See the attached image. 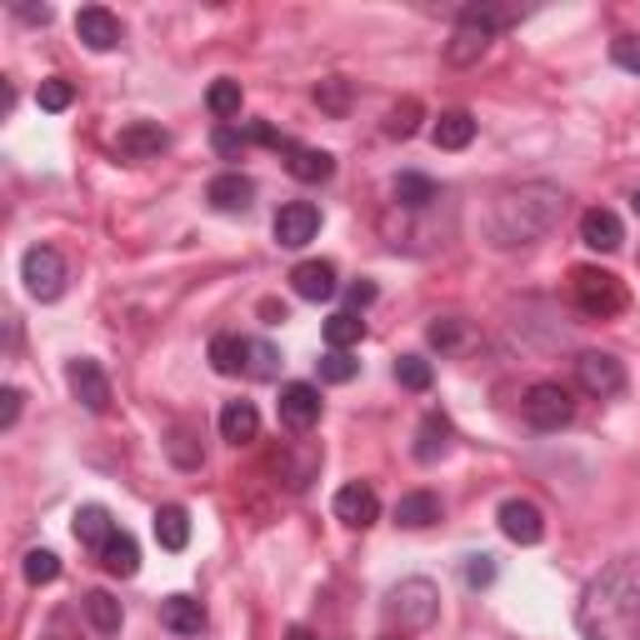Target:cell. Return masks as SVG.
Segmentation results:
<instances>
[{
  "instance_id": "6da1fadb",
  "label": "cell",
  "mask_w": 640,
  "mask_h": 640,
  "mask_svg": "<svg viewBox=\"0 0 640 640\" xmlns=\"http://www.w3.org/2000/svg\"><path fill=\"white\" fill-rule=\"evenodd\" d=\"M566 216V190L556 180H520L490 196L486 216H480V236L490 250H520L546 240Z\"/></svg>"
},
{
  "instance_id": "7a4b0ae2",
  "label": "cell",
  "mask_w": 640,
  "mask_h": 640,
  "mask_svg": "<svg viewBox=\"0 0 640 640\" xmlns=\"http://www.w3.org/2000/svg\"><path fill=\"white\" fill-rule=\"evenodd\" d=\"M576 620L586 640H640V560H616L590 580Z\"/></svg>"
},
{
  "instance_id": "3957f363",
  "label": "cell",
  "mask_w": 640,
  "mask_h": 640,
  "mask_svg": "<svg viewBox=\"0 0 640 640\" xmlns=\"http://www.w3.org/2000/svg\"><path fill=\"white\" fill-rule=\"evenodd\" d=\"M506 20H510V10L486 6V0H480V6H466L456 20V30H450V40H446V60L450 66H476V60L490 50V40L500 36Z\"/></svg>"
},
{
  "instance_id": "277c9868",
  "label": "cell",
  "mask_w": 640,
  "mask_h": 640,
  "mask_svg": "<svg viewBox=\"0 0 640 640\" xmlns=\"http://www.w3.org/2000/svg\"><path fill=\"white\" fill-rule=\"evenodd\" d=\"M570 300H576V310L586 320H610L626 310V286H620V276H610L600 266H576L570 270Z\"/></svg>"
},
{
  "instance_id": "5b68a950",
  "label": "cell",
  "mask_w": 640,
  "mask_h": 640,
  "mask_svg": "<svg viewBox=\"0 0 640 640\" xmlns=\"http://www.w3.org/2000/svg\"><path fill=\"white\" fill-rule=\"evenodd\" d=\"M520 416H526L530 430H560L576 416V400H570V390L560 386V380H536V386L520 396Z\"/></svg>"
},
{
  "instance_id": "8992f818",
  "label": "cell",
  "mask_w": 640,
  "mask_h": 640,
  "mask_svg": "<svg viewBox=\"0 0 640 640\" xmlns=\"http://www.w3.org/2000/svg\"><path fill=\"white\" fill-rule=\"evenodd\" d=\"M386 610H390V620H400V630H426V626H436V616H440V590L420 576L400 580V586L390 590Z\"/></svg>"
},
{
  "instance_id": "52a82bcc",
  "label": "cell",
  "mask_w": 640,
  "mask_h": 640,
  "mask_svg": "<svg viewBox=\"0 0 640 640\" xmlns=\"http://www.w3.org/2000/svg\"><path fill=\"white\" fill-rule=\"evenodd\" d=\"M20 280H26V290L36 300H60L66 296V256H60L56 246H30L26 256H20Z\"/></svg>"
},
{
  "instance_id": "ba28073f",
  "label": "cell",
  "mask_w": 640,
  "mask_h": 640,
  "mask_svg": "<svg viewBox=\"0 0 640 640\" xmlns=\"http://www.w3.org/2000/svg\"><path fill=\"white\" fill-rule=\"evenodd\" d=\"M576 386L586 396H620L626 390V366H620L610 350H580L576 356Z\"/></svg>"
},
{
  "instance_id": "9c48e42d",
  "label": "cell",
  "mask_w": 640,
  "mask_h": 640,
  "mask_svg": "<svg viewBox=\"0 0 640 640\" xmlns=\"http://www.w3.org/2000/svg\"><path fill=\"white\" fill-rule=\"evenodd\" d=\"M66 380H70V396H76L90 416H106V410H110V376L100 370V360H90V356L70 360Z\"/></svg>"
},
{
  "instance_id": "30bf717a",
  "label": "cell",
  "mask_w": 640,
  "mask_h": 640,
  "mask_svg": "<svg viewBox=\"0 0 640 640\" xmlns=\"http://www.w3.org/2000/svg\"><path fill=\"white\" fill-rule=\"evenodd\" d=\"M496 520H500V530H506V540H516V546H540V540H546V516H540V506L526 496L500 500Z\"/></svg>"
},
{
  "instance_id": "8fae6325",
  "label": "cell",
  "mask_w": 640,
  "mask_h": 640,
  "mask_svg": "<svg viewBox=\"0 0 640 640\" xmlns=\"http://www.w3.org/2000/svg\"><path fill=\"white\" fill-rule=\"evenodd\" d=\"M336 520L350 530H366L380 520V496L376 486H366V480H350V486L336 490Z\"/></svg>"
},
{
  "instance_id": "7c38bea8",
  "label": "cell",
  "mask_w": 640,
  "mask_h": 640,
  "mask_svg": "<svg viewBox=\"0 0 640 640\" xmlns=\"http://www.w3.org/2000/svg\"><path fill=\"white\" fill-rule=\"evenodd\" d=\"M316 230H320V210L310 200H290V206L276 210V246L300 250L316 240Z\"/></svg>"
},
{
  "instance_id": "4fadbf2b",
  "label": "cell",
  "mask_w": 640,
  "mask_h": 640,
  "mask_svg": "<svg viewBox=\"0 0 640 640\" xmlns=\"http://www.w3.org/2000/svg\"><path fill=\"white\" fill-rule=\"evenodd\" d=\"M166 146H170V136H166V126H156V120H130V126L116 136L120 160H156Z\"/></svg>"
},
{
  "instance_id": "5bb4252c",
  "label": "cell",
  "mask_w": 640,
  "mask_h": 640,
  "mask_svg": "<svg viewBox=\"0 0 640 640\" xmlns=\"http://www.w3.org/2000/svg\"><path fill=\"white\" fill-rule=\"evenodd\" d=\"M76 36L86 50H116L126 30H120V16H110L106 6H86L76 10Z\"/></svg>"
},
{
  "instance_id": "9a60e30c",
  "label": "cell",
  "mask_w": 640,
  "mask_h": 640,
  "mask_svg": "<svg viewBox=\"0 0 640 640\" xmlns=\"http://www.w3.org/2000/svg\"><path fill=\"white\" fill-rule=\"evenodd\" d=\"M320 420V390L306 386V380H290L280 386V426L290 430H310Z\"/></svg>"
},
{
  "instance_id": "2e32d148",
  "label": "cell",
  "mask_w": 640,
  "mask_h": 640,
  "mask_svg": "<svg viewBox=\"0 0 640 640\" xmlns=\"http://www.w3.org/2000/svg\"><path fill=\"white\" fill-rule=\"evenodd\" d=\"M580 240H586L590 250H600V256H610V250H620V240H626V226H620L616 210L590 206L586 216H580Z\"/></svg>"
},
{
  "instance_id": "e0dca14e",
  "label": "cell",
  "mask_w": 640,
  "mask_h": 640,
  "mask_svg": "<svg viewBox=\"0 0 640 640\" xmlns=\"http://www.w3.org/2000/svg\"><path fill=\"white\" fill-rule=\"evenodd\" d=\"M206 200L216 210H226V216H240V210H250V200H256V180L240 176V170H226V176H216L206 186Z\"/></svg>"
},
{
  "instance_id": "ac0fdd59",
  "label": "cell",
  "mask_w": 640,
  "mask_h": 640,
  "mask_svg": "<svg viewBox=\"0 0 640 640\" xmlns=\"http://www.w3.org/2000/svg\"><path fill=\"white\" fill-rule=\"evenodd\" d=\"M290 286H296L300 300H330L336 296V266L330 260H300L296 270H290Z\"/></svg>"
},
{
  "instance_id": "d6986e66",
  "label": "cell",
  "mask_w": 640,
  "mask_h": 640,
  "mask_svg": "<svg viewBox=\"0 0 640 640\" xmlns=\"http://www.w3.org/2000/svg\"><path fill=\"white\" fill-rule=\"evenodd\" d=\"M160 626L170 636H200L206 630V606L196 596H166L160 600Z\"/></svg>"
},
{
  "instance_id": "ffe728a7",
  "label": "cell",
  "mask_w": 640,
  "mask_h": 640,
  "mask_svg": "<svg viewBox=\"0 0 640 640\" xmlns=\"http://www.w3.org/2000/svg\"><path fill=\"white\" fill-rule=\"evenodd\" d=\"M440 516H446V506H440L436 490H406V496L396 500V526H406V530H426V526H436Z\"/></svg>"
},
{
  "instance_id": "44dd1931",
  "label": "cell",
  "mask_w": 640,
  "mask_h": 640,
  "mask_svg": "<svg viewBox=\"0 0 640 640\" xmlns=\"http://www.w3.org/2000/svg\"><path fill=\"white\" fill-rule=\"evenodd\" d=\"M256 436H260V410L250 406V400H226V406H220V440L250 446Z\"/></svg>"
},
{
  "instance_id": "7402d4cb",
  "label": "cell",
  "mask_w": 640,
  "mask_h": 640,
  "mask_svg": "<svg viewBox=\"0 0 640 640\" xmlns=\"http://www.w3.org/2000/svg\"><path fill=\"white\" fill-rule=\"evenodd\" d=\"M286 170L300 180V186H320V180L336 176V160H330V150H316V146H290V150H286Z\"/></svg>"
},
{
  "instance_id": "603a6c76",
  "label": "cell",
  "mask_w": 640,
  "mask_h": 640,
  "mask_svg": "<svg viewBox=\"0 0 640 640\" xmlns=\"http://www.w3.org/2000/svg\"><path fill=\"white\" fill-rule=\"evenodd\" d=\"M450 440H456V430H450V420L440 416V410H430V416L420 420V430H416V446H410V450H416V460H420V466H436V460L450 450Z\"/></svg>"
},
{
  "instance_id": "cb8c5ba5",
  "label": "cell",
  "mask_w": 640,
  "mask_h": 640,
  "mask_svg": "<svg viewBox=\"0 0 640 640\" xmlns=\"http://www.w3.org/2000/svg\"><path fill=\"white\" fill-rule=\"evenodd\" d=\"M430 140H436V150H466L476 140V116L470 110H440V120L430 126Z\"/></svg>"
},
{
  "instance_id": "d4e9b609",
  "label": "cell",
  "mask_w": 640,
  "mask_h": 640,
  "mask_svg": "<svg viewBox=\"0 0 640 640\" xmlns=\"http://www.w3.org/2000/svg\"><path fill=\"white\" fill-rule=\"evenodd\" d=\"M390 196H396L400 210H426L440 200V186L430 176H416V170H406V176L390 180Z\"/></svg>"
},
{
  "instance_id": "484cf974",
  "label": "cell",
  "mask_w": 640,
  "mask_h": 640,
  "mask_svg": "<svg viewBox=\"0 0 640 640\" xmlns=\"http://www.w3.org/2000/svg\"><path fill=\"white\" fill-rule=\"evenodd\" d=\"M246 356H250V340L230 336V330L206 346V360H210V370H216V376H240V370H246Z\"/></svg>"
},
{
  "instance_id": "4316f807",
  "label": "cell",
  "mask_w": 640,
  "mask_h": 640,
  "mask_svg": "<svg viewBox=\"0 0 640 640\" xmlns=\"http://www.w3.org/2000/svg\"><path fill=\"white\" fill-rule=\"evenodd\" d=\"M156 540H160V550H186L190 546V510L186 506H160L156 510Z\"/></svg>"
},
{
  "instance_id": "83f0119b",
  "label": "cell",
  "mask_w": 640,
  "mask_h": 640,
  "mask_svg": "<svg viewBox=\"0 0 640 640\" xmlns=\"http://www.w3.org/2000/svg\"><path fill=\"white\" fill-rule=\"evenodd\" d=\"M96 556H100V566H106L110 576H136L140 570V546H136V536H126V530H116Z\"/></svg>"
},
{
  "instance_id": "f1b7e54d",
  "label": "cell",
  "mask_w": 640,
  "mask_h": 640,
  "mask_svg": "<svg viewBox=\"0 0 640 640\" xmlns=\"http://www.w3.org/2000/svg\"><path fill=\"white\" fill-rule=\"evenodd\" d=\"M110 536H116V520H110L106 506H80L76 510V540H80V546L100 550Z\"/></svg>"
},
{
  "instance_id": "f546056e",
  "label": "cell",
  "mask_w": 640,
  "mask_h": 640,
  "mask_svg": "<svg viewBox=\"0 0 640 640\" xmlns=\"http://www.w3.org/2000/svg\"><path fill=\"white\" fill-rule=\"evenodd\" d=\"M80 610H86V620L100 630V636H116L120 630V600L110 596V590H90V596L80 600Z\"/></svg>"
},
{
  "instance_id": "4dcf8cb0",
  "label": "cell",
  "mask_w": 640,
  "mask_h": 640,
  "mask_svg": "<svg viewBox=\"0 0 640 640\" xmlns=\"http://www.w3.org/2000/svg\"><path fill=\"white\" fill-rule=\"evenodd\" d=\"M206 106H210V116L226 126V120H236L240 116V106H246V96H240V80H216V86L206 90Z\"/></svg>"
},
{
  "instance_id": "1f68e13d",
  "label": "cell",
  "mask_w": 640,
  "mask_h": 640,
  "mask_svg": "<svg viewBox=\"0 0 640 640\" xmlns=\"http://www.w3.org/2000/svg\"><path fill=\"white\" fill-rule=\"evenodd\" d=\"M360 336H366V320H360L356 310H336V316L326 320V346L330 350H350Z\"/></svg>"
},
{
  "instance_id": "d6a6232c",
  "label": "cell",
  "mask_w": 640,
  "mask_h": 640,
  "mask_svg": "<svg viewBox=\"0 0 640 640\" xmlns=\"http://www.w3.org/2000/svg\"><path fill=\"white\" fill-rule=\"evenodd\" d=\"M426 340L440 350V356H450V350H460L470 340V330H466V320H460V316H440V320H430Z\"/></svg>"
},
{
  "instance_id": "836d02e7",
  "label": "cell",
  "mask_w": 640,
  "mask_h": 640,
  "mask_svg": "<svg viewBox=\"0 0 640 640\" xmlns=\"http://www.w3.org/2000/svg\"><path fill=\"white\" fill-rule=\"evenodd\" d=\"M420 116H426V110H420V100L406 96V100H400V106L386 116V136H390V140H410V136L420 130Z\"/></svg>"
},
{
  "instance_id": "e575fe53",
  "label": "cell",
  "mask_w": 640,
  "mask_h": 640,
  "mask_svg": "<svg viewBox=\"0 0 640 640\" xmlns=\"http://www.w3.org/2000/svg\"><path fill=\"white\" fill-rule=\"evenodd\" d=\"M360 376V360L350 356V350H326L320 356V380L326 386H346V380H356Z\"/></svg>"
},
{
  "instance_id": "d590c367",
  "label": "cell",
  "mask_w": 640,
  "mask_h": 640,
  "mask_svg": "<svg viewBox=\"0 0 640 640\" xmlns=\"http://www.w3.org/2000/svg\"><path fill=\"white\" fill-rule=\"evenodd\" d=\"M316 106L326 110V116H346L350 110V80L346 76H330L316 86Z\"/></svg>"
},
{
  "instance_id": "8d00e7d4",
  "label": "cell",
  "mask_w": 640,
  "mask_h": 640,
  "mask_svg": "<svg viewBox=\"0 0 640 640\" xmlns=\"http://www.w3.org/2000/svg\"><path fill=\"white\" fill-rule=\"evenodd\" d=\"M396 380H400L406 390H416V396H420V390H430L436 370H430L426 356H400V360H396Z\"/></svg>"
},
{
  "instance_id": "74e56055",
  "label": "cell",
  "mask_w": 640,
  "mask_h": 640,
  "mask_svg": "<svg viewBox=\"0 0 640 640\" xmlns=\"http://www.w3.org/2000/svg\"><path fill=\"white\" fill-rule=\"evenodd\" d=\"M36 100H40V110H50V116H60V110H70V100H76V86H70L66 76H50V80H40Z\"/></svg>"
},
{
  "instance_id": "f35d334b",
  "label": "cell",
  "mask_w": 640,
  "mask_h": 640,
  "mask_svg": "<svg viewBox=\"0 0 640 640\" xmlns=\"http://www.w3.org/2000/svg\"><path fill=\"white\" fill-rule=\"evenodd\" d=\"M276 370H280V356H276V346H270V340H250L246 376H250V380H276Z\"/></svg>"
},
{
  "instance_id": "ab89813d",
  "label": "cell",
  "mask_w": 640,
  "mask_h": 640,
  "mask_svg": "<svg viewBox=\"0 0 640 640\" xmlns=\"http://www.w3.org/2000/svg\"><path fill=\"white\" fill-rule=\"evenodd\" d=\"M20 570H26L30 586H50V580L60 576V556H56V550H30Z\"/></svg>"
},
{
  "instance_id": "60d3db41",
  "label": "cell",
  "mask_w": 640,
  "mask_h": 640,
  "mask_svg": "<svg viewBox=\"0 0 640 640\" xmlns=\"http://www.w3.org/2000/svg\"><path fill=\"white\" fill-rule=\"evenodd\" d=\"M610 60H616L620 70H630V76H640V36H616V40H610Z\"/></svg>"
},
{
  "instance_id": "b9f144b4",
  "label": "cell",
  "mask_w": 640,
  "mask_h": 640,
  "mask_svg": "<svg viewBox=\"0 0 640 640\" xmlns=\"http://www.w3.org/2000/svg\"><path fill=\"white\" fill-rule=\"evenodd\" d=\"M496 580V556H470L466 560V586L470 590H486Z\"/></svg>"
},
{
  "instance_id": "7bdbcfd3",
  "label": "cell",
  "mask_w": 640,
  "mask_h": 640,
  "mask_svg": "<svg viewBox=\"0 0 640 640\" xmlns=\"http://www.w3.org/2000/svg\"><path fill=\"white\" fill-rule=\"evenodd\" d=\"M170 456H176L186 470H196V466H200V450H190V430H186V426L170 430Z\"/></svg>"
},
{
  "instance_id": "ee69618b",
  "label": "cell",
  "mask_w": 640,
  "mask_h": 640,
  "mask_svg": "<svg viewBox=\"0 0 640 640\" xmlns=\"http://www.w3.org/2000/svg\"><path fill=\"white\" fill-rule=\"evenodd\" d=\"M246 146H250L246 130H236V126H216V150H220V156H240Z\"/></svg>"
},
{
  "instance_id": "f6af8a7d",
  "label": "cell",
  "mask_w": 640,
  "mask_h": 640,
  "mask_svg": "<svg viewBox=\"0 0 640 640\" xmlns=\"http://www.w3.org/2000/svg\"><path fill=\"white\" fill-rule=\"evenodd\" d=\"M20 400H26V396H20L16 386H6V390H0V430H10V426H16V420H20Z\"/></svg>"
},
{
  "instance_id": "bcb514c9",
  "label": "cell",
  "mask_w": 640,
  "mask_h": 640,
  "mask_svg": "<svg viewBox=\"0 0 640 640\" xmlns=\"http://www.w3.org/2000/svg\"><path fill=\"white\" fill-rule=\"evenodd\" d=\"M346 296H350V306H370V300H376V280H356V286H350L346 290Z\"/></svg>"
},
{
  "instance_id": "7dc6e473",
  "label": "cell",
  "mask_w": 640,
  "mask_h": 640,
  "mask_svg": "<svg viewBox=\"0 0 640 640\" xmlns=\"http://www.w3.org/2000/svg\"><path fill=\"white\" fill-rule=\"evenodd\" d=\"M16 16L30 20V26H46V20H50V6H16Z\"/></svg>"
},
{
  "instance_id": "c3c4849f",
  "label": "cell",
  "mask_w": 640,
  "mask_h": 640,
  "mask_svg": "<svg viewBox=\"0 0 640 640\" xmlns=\"http://www.w3.org/2000/svg\"><path fill=\"white\" fill-rule=\"evenodd\" d=\"M290 640H320V636H310L306 626H296V630H290Z\"/></svg>"
},
{
  "instance_id": "681fc988",
  "label": "cell",
  "mask_w": 640,
  "mask_h": 640,
  "mask_svg": "<svg viewBox=\"0 0 640 640\" xmlns=\"http://www.w3.org/2000/svg\"><path fill=\"white\" fill-rule=\"evenodd\" d=\"M630 206H636V216H640V190H636V196H630Z\"/></svg>"
}]
</instances>
